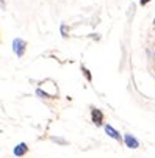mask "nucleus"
Instances as JSON below:
<instances>
[{
	"mask_svg": "<svg viewBox=\"0 0 155 158\" xmlns=\"http://www.w3.org/2000/svg\"><path fill=\"white\" fill-rule=\"evenodd\" d=\"M90 118H91V122L96 127H103V124H105V114H103V111L100 108L91 106L90 108Z\"/></svg>",
	"mask_w": 155,
	"mask_h": 158,
	"instance_id": "nucleus-1",
	"label": "nucleus"
},
{
	"mask_svg": "<svg viewBox=\"0 0 155 158\" xmlns=\"http://www.w3.org/2000/svg\"><path fill=\"white\" fill-rule=\"evenodd\" d=\"M11 47H13L14 55L17 58H22V56L25 55V52H27V41H24L22 38H16L13 41V44H11Z\"/></svg>",
	"mask_w": 155,
	"mask_h": 158,
	"instance_id": "nucleus-2",
	"label": "nucleus"
},
{
	"mask_svg": "<svg viewBox=\"0 0 155 158\" xmlns=\"http://www.w3.org/2000/svg\"><path fill=\"white\" fill-rule=\"evenodd\" d=\"M103 131L107 133V136L108 138H111L115 139L116 143H122V135L113 127V125H110V124H103Z\"/></svg>",
	"mask_w": 155,
	"mask_h": 158,
	"instance_id": "nucleus-3",
	"label": "nucleus"
},
{
	"mask_svg": "<svg viewBox=\"0 0 155 158\" xmlns=\"http://www.w3.org/2000/svg\"><path fill=\"white\" fill-rule=\"evenodd\" d=\"M122 143H124V146L128 147V149H138V147H140L138 138H135L132 133H125V135H124V136H122Z\"/></svg>",
	"mask_w": 155,
	"mask_h": 158,
	"instance_id": "nucleus-4",
	"label": "nucleus"
},
{
	"mask_svg": "<svg viewBox=\"0 0 155 158\" xmlns=\"http://www.w3.org/2000/svg\"><path fill=\"white\" fill-rule=\"evenodd\" d=\"M28 144L27 143H19V144H16L14 147H13V155L16 156V158H24L27 153H28Z\"/></svg>",
	"mask_w": 155,
	"mask_h": 158,
	"instance_id": "nucleus-5",
	"label": "nucleus"
},
{
	"mask_svg": "<svg viewBox=\"0 0 155 158\" xmlns=\"http://www.w3.org/2000/svg\"><path fill=\"white\" fill-rule=\"evenodd\" d=\"M80 71H82L83 77L88 80V83H91V81H93V74H91V71L88 69V67H86L85 64H80Z\"/></svg>",
	"mask_w": 155,
	"mask_h": 158,
	"instance_id": "nucleus-6",
	"label": "nucleus"
},
{
	"mask_svg": "<svg viewBox=\"0 0 155 158\" xmlns=\"http://www.w3.org/2000/svg\"><path fill=\"white\" fill-rule=\"evenodd\" d=\"M36 96H38V97H41V99H47V100H49V99H55V96H50L49 93L42 91L41 88H38V89H36Z\"/></svg>",
	"mask_w": 155,
	"mask_h": 158,
	"instance_id": "nucleus-7",
	"label": "nucleus"
},
{
	"mask_svg": "<svg viewBox=\"0 0 155 158\" xmlns=\"http://www.w3.org/2000/svg\"><path fill=\"white\" fill-rule=\"evenodd\" d=\"M60 31H61V36H63L64 39H68V38L71 36V35H69V25H66V24H61Z\"/></svg>",
	"mask_w": 155,
	"mask_h": 158,
	"instance_id": "nucleus-8",
	"label": "nucleus"
},
{
	"mask_svg": "<svg viewBox=\"0 0 155 158\" xmlns=\"http://www.w3.org/2000/svg\"><path fill=\"white\" fill-rule=\"evenodd\" d=\"M50 139H52L53 143H58V144H64V146L68 144V141H66V139H61V138H55V136H53V138H50Z\"/></svg>",
	"mask_w": 155,
	"mask_h": 158,
	"instance_id": "nucleus-9",
	"label": "nucleus"
},
{
	"mask_svg": "<svg viewBox=\"0 0 155 158\" xmlns=\"http://www.w3.org/2000/svg\"><path fill=\"white\" fill-rule=\"evenodd\" d=\"M152 0H140V6H146L147 3H150Z\"/></svg>",
	"mask_w": 155,
	"mask_h": 158,
	"instance_id": "nucleus-10",
	"label": "nucleus"
},
{
	"mask_svg": "<svg viewBox=\"0 0 155 158\" xmlns=\"http://www.w3.org/2000/svg\"><path fill=\"white\" fill-rule=\"evenodd\" d=\"M6 8V2L5 0H0V10H5Z\"/></svg>",
	"mask_w": 155,
	"mask_h": 158,
	"instance_id": "nucleus-11",
	"label": "nucleus"
},
{
	"mask_svg": "<svg viewBox=\"0 0 155 158\" xmlns=\"http://www.w3.org/2000/svg\"><path fill=\"white\" fill-rule=\"evenodd\" d=\"M152 61H153V67H155V58H153V60H152Z\"/></svg>",
	"mask_w": 155,
	"mask_h": 158,
	"instance_id": "nucleus-12",
	"label": "nucleus"
},
{
	"mask_svg": "<svg viewBox=\"0 0 155 158\" xmlns=\"http://www.w3.org/2000/svg\"><path fill=\"white\" fill-rule=\"evenodd\" d=\"M153 27H155V19H153Z\"/></svg>",
	"mask_w": 155,
	"mask_h": 158,
	"instance_id": "nucleus-13",
	"label": "nucleus"
}]
</instances>
